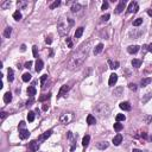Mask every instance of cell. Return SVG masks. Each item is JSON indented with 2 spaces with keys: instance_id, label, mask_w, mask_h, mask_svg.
<instances>
[{
  "instance_id": "6da1fadb",
  "label": "cell",
  "mask_w": 152,
  "mask_h": 152,
  "mask_svg": "<svg viewBox=\"0 0 152 152\" xmlns=\"http://www.w3.org/2000/svg\"><path fill=\"white\" fill-rule=\"evenodd\" d=\"M88 52H89L88 44L87 45H83L76 54H74L71 56L70 61H69V63H68V69H69V70H75L78 67H81V65L84 63L86 58H87Z\"/></svg>"
},
{
  "instance_id": "7a4b0ae2",
  "label": "cell",
  "mask_w": 152,
  "mask_h": 152,
  "mask_svg": "<svg viewBox=\"0 0 152 152\" xmlns=\"http://www.w3.org/2000/svg\"><path fill=\"white\" fill-rule=\"evenodd\" d=\"M73 25H74V20L71 18H61L57 24V29H58V32L61 36H65L69 32V30Z\"/></svg>"
},
{
  "instance_id": "3957f363",
  "label": "cell",
  "mask_w": 152,
  "mask_h": 152,
  "mask_svg": "<svg viewBox=\"0 0 152 152\" xmlns=\"http://www.w3.org/2000/svg\"><path fill=\"white\" fill-rule=\"evenodd\" d=\"M94 112L98 114L100 118H106L108 116L111 111H109V107L106 105V103H99L94 107Z\"/></svg>"
},
{
  "instance_id": "277c9868",
  "label": "cell",
  "mask_w": 152,
  "mask_h": 152,
  "mask_svg": "<svg viewBox=\"0 0 152 152\" xmlns=\"http://www.w3.org/2000/svg\"><path fill=\"white\" fill-rule=\"evenodd\" d=\"M139 10V6H138V2L136 1H132L130 2V5H128V8H127V12L128 13H137Z\"/></svg>"
},
{
  "instance_id": "5b68a950",
  "label": "cell",
  "mask_w": 152,
  "mask_h": 152,
  "mask_svg": "<svg viewBox=\"0 0 152 152\" xmlns=\"http://www.w3.org/2000/svg\"><path fill=\"white\" fill-rule=\"evenodd\" d=\"M38 149H39V143H37L36 140H32L29 144V147H27L26 152H36Z\"/></svg>"
},
{
  "instance_id": "8992f818",
  "label": "cell",
  "mask_w": 152,
  "mask_h": 152,
  "mask_svg": "<svg viewBox=\"0 0 152 152\" xmlns=\"http://www.w3.org/2000/svg\"><path fill=\"white\" fill-rule=\"evenodd\" d=\"M61 122L62 124H68V122H70L71 120H73V114L71 113H64L62 114V116H61Z\"/></svg>"
},
{
  "instance_id": "52a82bcc",
  "label": "cell",
  "mask_w": 152,
  "mask_h": 152,
  "mask_svg": "<svg viewBox=\"0 0 152 152\" xmlns=\"http://www.w3.org/2000/svg\"><path fill=\"white\" fill-rule=\"evenodd\" d=\"M125 6H126V1L125 0H121V1L119 2V5L116 6V8H115V13H116V14H120L121 12L124 11Z\"/></svg>"
},
{
  "instance_id": "ba28073f",
  "label": "cell",
  "mask_w": 152,
  "mask_h": 152,
  "mask_svg": "<svg viewBox=\"0 0 152 152\" xmlns=\"http://www.w3.org/2000/svg\"><path fill=\"white\" fill-rule=\"evenodd\" d=\"M69 89H70V86H69V84H64V86H62V88L60 89V93H58V95H57V98H62L64 94L68 93Z\"/></svg>"
},
{
  "instance_id": "9c48e42d",
  "label": "cell",
  "mask_w": 152,
  "mask_h": 152,
  "mask_svg": "<svg viewBox=\"0 0 152 152\" xmlns=\"http://www.w3.org/2000/svg\"><path fill=\"white\" fill-rule=\"evenodd\" d=\"M29 136H30V132L25 128V130H20L19 131V138L20 139H23V140H25V139H27L29 138Z\"/></svg>"
},
{
  "instance_id": "30bf717a",
  "label": "cell",
  "mask_w": 152,
  "mask_h": 152,
  "mask_svg": "<svg viewBox=\"0 0 152 152\" xmlns=\"http://www.w3.org/2000/svg\"><path fill=\"white\" fill-rule=\"evenodd\" d=\"M116 81H118V75H116V74H112V75L109 76L108 84H109V86H111V87H113L114 84L116 83Z\"/></svg>"
},
{
  "instance_id": "8fae6325",
  "label": "cell",
  "mask_w": 152,
  "mask_h": 152,
  "mask_svg": "<svg viewBox=\"0 0 152 152\" xmlns=\"http://www.w3.org/2000/svg\"><path fill=\"white\" fill-rule=\"evenodd\" d=\"M122 93H124V87H118L113 90V95H115L116 98H120L122 95Z\"/></svg>"
},
{
  "instance_id": "7c38bea8",
  "label": "cell",
  "mask_w": 152,
  "mask_h": 152,
  "mask_svg": "<svg viewBox=\"0 0 152 152\" xmlns=\"http://www.w3.org/2000/svg\"><path fill=\"white\" fill-rule=\"evenodd\" d=\"M43 65H44V63H43V61H42V60H37V61H36V67H35L36 71H37V73H39V71L43 69Z\"/></svg>"
},
{
  "instance_id": "4fadbf2b",
  "label": "cell",
  "mask_w": 152,
  "mask_h": 152,
  "mask_svg": "<svg viewBox=\"0 0 152 152\" xmlns=\"http://www.w3.org/2000/svg\"><path fill=\"white\" fill-rule=\"evenodd\" d=\"M119 106H120V108L124 109V111H131V108H132V107H131V103L127 102V101H125V102H121Z\"/></svg>"
},
{
  "instance_id": "5bb4252c",
  "label": "cell",
  "mask_w": 152,
  "mask_h": 152,
  "mask_svg": "<svg viewBox=\"0 0 152 152\" xmlns=\"http://www.w3.org/2000/svg\"><path fill=\"white\" fill-rule=\"evenodd\" d=\"M122 141V136L121 134H116V136L113 138V144L114 145H120Z\"/></svg>"
},
{
  "instance_id": "9a60e30c",
  "label": "cell",
  "mask_w": 152,
  "mask_h": 152,
  "mask_svg": "<svg viewBox=\"0 0 152 152\" xmlns=\"http://www.w3.org/2000/svg\"><path fill=\"white\" fill-rule=\"evenodd\" d=\"M127 51L130 52V54H137L138 51H139V46L138 45H131L127 48Z\"/></svg>"
},
{
  "instance_id": "2e32d148",
  "label": "cell",
  "mask_w": 152,
  "mask_h": 152,
  "mask_svg": "<svg viewBox=\"0 0 152 152\" xmlns=\"http://www.w3.org/2000/svg\"><path fill=\"white\" fill-rule=\"evenodd\" d=\"M152 82V78L151 77H146V78H143L140 81V86L141 87H146V86H149L150 83Z\"/></svg>"
},
{
  "instance_id": "e0dca14e",
  "label": "cell",
  "mask_w": 152,
  "mask_h": 152,
  "mask_svg": "<svg viewBox=\"0 0 152 152\" xmlns=\"http://www.w3.org/2000/svg\"><path fill=\"white\" fill-rule=\"evenodd\" d=\"M108 65L111 69H118L120 67L119 62H114V61H112V60H108Z\"/></svg>"
},
{
  "instance_id": "ac0fdd59",
  "label": "cell",
  "mask_w": 152,
  "mask_h": 152,
  "mask_svg": "<svg viewBox=\"0 0 152 152\" xmlns=\"http://www.w3.org/2000/svg\"><path fill=\"white\" fill-rule=\"evenodd\" d=\"M96 147L100 149V150H105V149H107L108 147V143H106V141H100V143H96Z\"/></svg>"
},
{
  "instance_id": "d6986e66",
  "label": "cell",
  "mask_w": 152,
  "mask_h": 152,
  "mask_svg": "<svg viewBox=\"0 0 152 152\" xmlns=\"http://www.w3.org/2000/svg\"><path fill=\"white\" fill-rule=\"evenodd\" d=\"M82 10V6L80 4H74V5L71 6V12H74V13H77V12H80Z\"/></svg>"
},
{
  "instance_id": "ffe728a7",
  "label": "cell",
  "mask_w": 152,
  "mask_h": 152,
  "mask_svg": "<svg viewBox=\"0 0 152 152\" xmlns=\"http://www.w3.org/2000/svg\"><path fill=\"white\" fill-rule=\"evenodd\" d=\"M27 94L30 95V98H33L36 95V88L33 87V86H30V87L27 88Z\"/></svg>"
},
{
  "instance_id": "44dd1931",
  "label": "cell",
  "mask_w": 152,
  "mask_h": 152,
  "mask_svg": "<svg viewBox=\"0 0 152 152\" xmlns=\"http://www.w3.org/2000/svg\"><path fill=\"white\" fill-rule=\"evenodd\" d=\"M103 50V44H98L96 46H95V49H94V55H99L101 51Z\"/></svg>"
},
{
  "instance_id": "7402d4cb",
  "label": "cell",
  "mask_w": 152,
  "mask_h": 152,
  "mask_svg": "<svg viewBox=\"0 0 152 152\" xmlns=\"http://www.w3.org/2000/svg\"><path fill=\"white\" fill-rule=\"evenodd\" d=\"M4 101H5V103H10L12 101V94L10 92H7L4 95Z\"/></svg>"
},
{
  "instance_id": "603a6c76",
  "label": "cell",
  "mask_w": 152,
  "mask_h": 152,
  "mask_svg": "<svg viewBox=\"0 0 152 152\" xmlns=\"http://www.w3.org/2000/svg\"><path fill=\"white\" fill-rule=\"evenodd\" d=\"M95 122H96V120H95V118L93 116L92 114H89V115L87 116V124H88V125H94Z\"/></svg>"
},
{
  "instance_id": "cb8c5ba5",
  "label": "cell",
  "mask_w": 152,
  "mask_h": 152,
  "mask_svg": "<svg viewBox=\"0 0 152 152\" xmlns=\"http://www.w3.org/2000/svg\"><path fill=\"white\" fill-rule=\"evenodd\" d=\"M89 140H90V137L89 136H84L83 137V139H82V145L84 147L88 146V144H89Z\"/></svg>"
},
{
  "instance_id": "d4e9b609",
  "label": "cell",
  "mask_w": 152,
  "mask_h": 152,
  "mask_svg": "<svg viewBox=\"0 0 152 152\" xmlns=\"http://www.w3.org/2000/svg\"><path fill=\"white\" fill-rule=\"evenodd\" d=\"M82 33H83V27H78V29H76V31H75V38H80L82 36Z\"/></svg>"
},
{
  "instance_id": "484cf974",
  "label": "cell",
  "mask_w": 152,
  "mask_h": 152,
  "mask_svg": "<svg viewBox=\"0 0 152 152\" xmlns=\"http://www.w3.org/2000/svg\"><path fill=\"white\" fill-rule=\"evenodd\" d=\"M51 133H52V131H51V130L46 131V132H45V133H44L43 136L40 137V139H42V140H45V139H48V138H49V137L51 136Z\"/></svg>"
},
{
  "instance_id": "4316f807",
  "label": "cell",
  "mask_w": 152,
  "mask_h": 152,
  "mask_svg": "<svg viewBox=\"0 0 152 152\" xmlns=\"http://www.w3.org/2000/svg\"><path fill=\"white\" fill-rule=\"evenodd\" d=\"M11 32H12V29L10 26L6 27L5 31H4V36H5L6 38H10V36H11Z\"/></svg>"
},
{
  "instance_id": "83f0119b",
  "label": "cell",
  "mask_w": 152,
  "mask_h": 152,
  "mask_svg": "<svg viewBox=\"0 0 152 152\" xmlns=\"http://www.w3.org/2000/svg\"><path fill=\"white\" fill-rule=\"evenodd\" d=\"M141 65V61L140 60H132V67L134 68H139Z\"/></svg>"
},
{
  "instance_id": "f1b7e54d",
  "label": "cell",
  "mask_w": 152,
  "mask_h": 152,
  "mask_svg": "<svg viewBox=\"0 0 152 152\" xmlns=\"http://www.w3.org/2000/svg\"><path fill=\"white\" fill-rule=\"evenodd\" d=\"M30 80H31V75H30V73H25V74H23V81L29 82Z\"/></svg>"
},
{
  "instance_id": "f546056e",
  "label": "cell",
  "mask_w": 152,
  "mask_h": 152,
  "mask_svg": "<svg viewBox=\"0 0 152 152\" xmlns=\"http://www.w3.org/2000/svg\"><path fill=\"white\" fill-rule=\"evenodd\" d=\"M35 115H36L35 112H29V114H27V120H29L30 122H32L33 120H35Z\"/></svg>"
},
{
  "instance_id": "4dcf8cb0",
  "label": "cell",
  "mask_w": 152,
  "mask_h": 152,
  "mask_svg": "<svg viewBox=\"0 0 152 152\" xmlns=\"http://www.w3.org/2000/svg\"><path fill=\"white\" fill-rule=\"evenodd\" d=\"M7 78H8V82H12L14 80V76H13V70L12 69H8V76H7Z\"/></svg>"
},
{
  "instance_id": "1f68e13d",
  "label": "cell",
  "mask_w": 152,
  "mask_h": 152,
  "mask_svg": "<svg viewBox=\"0 0 152 152\" xmlns=\"http://www.w3.org/2000/svg\"><path fill=\"white\" fill-rule=\"evenodd\" d=\"M13 18H14L16 20H20V19H22V13L19 11H16L13 13Z\"/></svg>"
},
{
  "instance_id": "d6a6232c",
  "label": "cell",
  "mask_w": 152,
  "mask_h": 152,
  "mask_svg": "<svg viewBox=\"0 0 152 152\" xmlns=\"http://www.w3.org/2000/svg\"><path fill=\"white\" fill-rule=\"evenodd\" d=\"M60 4H61L60 0H56L54 4H51V5H50V10H55L56 7H58V6H60Z\"/></svg>"
},
{
  "instance_id": "836d02e7",
  "label": "cell",
  "mask_w": 152,
  "mask_h": 152,
  "mask_svg": "<svg viewBox=\"0 0 152 152\" xmlns=\"http://www.w3.org/2000/svg\"><path fill=\"white\" fill-rule=\"evenodd\" d=\"M122 127H124V126L121 125V124H119V122H116V124H114V130L116 131V132H120V131L122 130Z\"/></svg>"
},
{
  "instance_id": "e575fe53",
  "label": "cell",
  "mask_w": 152,
  "mask_h": 152,
  "mask_svg": "<svg viewBox=\"0 0 152 152\" xmlns=\"http://www.w3.org/2000/svg\"><path fill=\"white\" fill-rule=\"evenodd\" d=\"M141 23H143V18H138L133 22V26H139V25H141Z\"/></svg>"
},
{
  "instance_id": "d590c367",
  "label": "cell",
  "mask_w": 152,
  "mask_h": 152,
  "mask_svg": "<svg viewBox=\"0 0 152 152\" xmlns=\"http://www.w3.org/2000/svg\"><path fill=\"white\" fill-rule=\"evenodd\" d=\"M26 5H27L26 1H23V0L18 1V7H19V8H24V7H26Z\"/></svg>"
},
{
  "instance_id": "8d00e7d4",
  "label": "cell",
  "mask_w": 152,
  "mask_h": 152,
  "mask_svg": "<svg viewBox=\"0 0 152 152\" xmlns=\"http://www.w3.org/2000/svg\"><path fill=\"white\" fill-rule=\"evenodd\" d=\"M116 120H118V122H119V121H125L126 116L124 114H118V115H116Z\"/></svg>"
},
{
  "instance_id": "74e56055",
  "label": "cell",
  "mask_w": 152,
  "mask_h": 152,
  "mask_svg": "<svg viewBox=\"0 0 152 152\" xmlns=\"http://www.w3.org/2000/svg\"><path fill=\"white\" fill-rule=\"evenodd\" d=\"M50 96H51V94H46V95H42L40 98H39V101H45V100H49Z\"/></svg>"
},
{
  "instance_id": "f35d334b",
  "label": "cell",
  "mask_w": 152,
  "mask_h": 152,
  "mask_svg": "<svg viewBox=\"0 0 152 152\" xmlns=\"http://www.w3.org/2000/svg\"><path fill=\"white\" fill-rule=\"evenodd\" d=\"M65 43L68 44V48H73V46H74V44H73V40H71V38H67V39H65Z\"/></svg>"
},
{
  "instance_id": "ab89813d",
  "label": "cell",
  "mask_w": 152,
  "mask_h": 152,
  "mask_svg": "<svg viewBox=\"0 0 152 152\" xmlns=\"http://www.w3.org/2000/svg\"><path fill=\"white\" fill-rule=\"evenodd\" d=\"M128 88H130L132 92H136L138 87H137V84H134V83H130V84H128Z\"/></svg>"
},
{
  "instance_id": "60d3db41",
  "label": "cell",
  "mask_w": 152,
  "mask_h": 152,
  "mask_svg": "<svg viewBox=\"0 0 152 152\" xmlns=\"http://www.w3.org/2000/svg\"><path fill=\"white\" fill-rule=\"evenodd\" d=\"M46 78H48V75H46V74H45V75H43L42 77H40V83H42V84H44V83H45V81H46Z\"/></svg>"
},
{
  "instance_id": "b9f144b4",
  "label": "cell",
  "mask_w": 152,
  "mask_h": 152,
  "mask_svg": "<svg viewBox=\"0 0 152 152\" xmlns=\"http://www.w3.org/2000/svg\"><path fill=\"white\" fill-rule=\"evenodd\" d=\"M109 19V14H105V16L101 17V22H107Z\"/></svg>"
},
{
  "instance_id": "7bdbcfd3",
  "label": "cell",
  "mask_w": 152,
  "mask_h": 152,
  "mask_svg": "<svg viewBox=\"0 0 152 152\" xmlns=\"http://www.w3.org/2000/svg\"><path fill=\"white\" fill-rule=\"evenodd\" d=\"M32 51H33V57H38V54H37V46L35 45L32 46Z\"/></svg>"
},
{
  "instance_id": "ee69618b",
  "label": "cell",
  "mask_w": 152,
  "mask_h": 152,
  "mask_svg": "<svg viewBox=\"0 0 152 152\" xmlns=\"http://www.w3.org/2000/svg\"><path fill=\"white\" fill-rule=\"evenodd\" d=\"M25 125H26V124H25L24 121H20V124H19V131H20V130H25Z\"/></svg>"
},
{
  "instance_id": "f6af8a7d",
  "label": "cell",
  "mask_w": 152,
  "mask_h": 152,
  "mask_svg": "<svg viewBox=\"0 0 152 152\" xmlns=\"http://www.w3.org/2000/svg\"><path fill=\"white\" fill-rule=\"evenodd\" d=\"M108 8V2L107 1H105L102 4V6H101V10H107Z\"/></svg>"
},
{
  "instance_id": "bcb514c9",
  "label": "cell",
  "mask_w": 152,
  "mask_h": 152,
  "mask_svg": "<svg viewBox=\"0 0 152 152\" xmlns=\"http://www.w3.org/2000/svg\"><path fill=\"white\" fill-rule=\"evenodd\" d=\"M6 116H7V113H6V112H1V113H0V118H1V120H5Z\"/></svg>"
},
{
  "instance_id": "7dc6e473",
  "label": "cell",
  "mask_w": 152,
  "mask_h": 152,
  "mask_svg": "<svg viewBox=\"0 0 152 152\" xmlns=\"http://www.w3.org/2000/svg\"><path fill=\"white\" fill-rule=\"evenodd\" d=\"M10 5H11V2H10V1H6L5 4H2V5H1V7H2L4 10H5V8H7V7H8Z\"/></svg>"
},
{
  "instance_id": "c3c4849f",
  "label": "cell",
  "mask_w": 152,
  "mask_h": 152,
  "mask_svg": "<svg viewBox=\"0 0 152 152\" xmlns=\"http://www.w3.org/2000/svg\"><path fill=\"white\" fill-rule=\"evenodd\" d=\"M31 65H32V62H31V61H29V62H26V63H25V65H24V67H25L26 69H30V68H31Z\"/></svg>"
},
{
  "instance_id": "681fc988",
  "label": "cell",
  "mask_w": 152,
  "mask_h": 152,
  "mask_svg": "<svg viewBox=\"0 0 152 152\" xmlns=\"http://www.w3.org/2000/svg\"><path fill=\"white\" fill-rule=\"evenodd\" d=\"M32 103H33V98H30V100L26 102V106L27 107H30V106H32Z\"/></svg>"
},
{
  "instance_id": "f907efd6",
  "label": "cell",
  "mask_w": 152,
  "mask_h": 152,
  "mask_svg": "<svg viewBox=\"0 0 152 152\" xmlns=\"http://www.w3.org/2000/svg\"><path fill=\"white\" fill-rule=\"evenodd\" d=\"M45 43H46V44H49V45H50V44L52 43V39H51L50 37H46V38H45Z\"/></svg>"
},
{
  "instance_id": "816d5d0a",
  "label": "cell",
  "mask_w": 152,
  "mask_h": 152,
  "mask_svg": "<svg viewBox=\"0 0 152 152\" xmlns=\"http://www.w3.org/2000/svg\"><path fill=\"white\" fill-rule=\"evenodd\" d=\"M48 108H49V105H48V103H44L43 105V111H48Z\"/></svg>"
},
{
  "instance_id": "f5cc1de1",
  "label": "cell",
  "mask_w": 152,
  "mask_h": 152,
  "mask_svg": "<svg viewBox=\"0 0 152 152\" xmlns=\"http://www.w3.org/2000/svg\"><path fill=\"white\" fill-rule=\"evenodd\" d=\"M147 51H150V52H152V43L147 45Z\"/></svg>"
},
{
  "instance_id": "db71d44e",
  "label": "cell",
  "mask_w": 152,
  "mask_h": 152,
  "mask_svg": "<svg viewBox=\"0 0 152 152\" xmlns=\"http://www.w3.org/2000/svg\"><path fill=\"white\" fill-rule=\"evenodd\" d=\"M20 50H22V51H25V50H26V46H25V45L23 44L22 46H20Z\"/></svg>"
},
{
  "instance_id": "11a10c76",
  "label": "cell",
  "mask_w": 152,
  "mask_h": 152,
  "mask_svg": "<svg viewBox=\"0 0 152 152\" xmlns=\"http://www.w3.org/2000/svg\"><path fill=\"white\" fill-rule=\"evenodd\" d=\"M147 14L150 17H152V10H149V11H147Z\"/></svg>"
},
{
  "instance_id": "9f6ffc18",
  "label": "cell",
  "mask_w": 152,
  "mask_h": 152,
  "mask_svg": "<svg viewBox=\"0 0 152 152\" xmlns=\"http://www.w3.org/2000/svg\"><path fill=\"white\" fill-rule=\"evenodd\" d=\"M132 152H143V151H140V150H138V149H133V151Z\"/></svg>"
},
{
  "instance_id": "6f0895ef",
  "label": "cell",
  "mask_w": 152,
  "mask_h": 152,
  "mask_svg": "<svg viewBox=\"0 0 152 152\" xmlns=\"http://www.w3.org/2000/svg\"><path fill=\"white\" fill-rule=\"evenodd\" d=\"M150 140H151V141H152V136H151V137H150Z\"/></svg>"
}]
</instances>
